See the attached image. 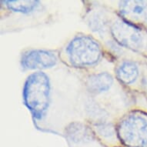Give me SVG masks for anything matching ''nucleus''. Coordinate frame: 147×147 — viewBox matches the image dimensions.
Returning a JSON list of instances; mask_svg holds the SVG:
<instances>
[{
  "mask_svg": "<svg viewBox=\"0 0 147 147\" xmlns=\"http://www.w3.org/2000/svg\"><path fill=\"white\" fill-rule=\"evenodd\" d=\"M91 130L97 140L105 147L123 146L116 129V125L106 121H96L92 125Z\"/></svg>",
  "mask_w": 147,
  "mask_h": 147,
  "instance_id": "0eeeda50",
  "label": "nucleus"
},
{
  "mask_svg": "<svg viewBox=\"0 0 147 147\" xmlns=\"http://www.w3.org/2000/svg\"><path fill=\"white\" fill-rule=\"evenodd\" d=\"M111 9L119 17L136 27L147 28V0H125L115 2Z\"/></svg>",
  "mask_w": 147,
  "mask_h": 147,
  "instance_id": "39448f33",
  "label": "nucleus"
},
{
  "mask_svg": "<svg viewBox=\"0 0 147 147\" xmlns=\"http://www.w3.org/2000/svg\"><path fill=\"white\" fill-rule=\"evenodd\" d=\"M85 88L94 96L109 92L114 84L113 76L107 72H92L86 76L83 80Z\"/></svg>",
  "mask_w": 147,
  "mask_h": 147,
  "instance_id": "6e6552de",
  "label": "nucleus"
},
{
  "mask_svg": "<svg viewBox=\"0 0 147 147\" xmlns=\"http://www.w3.org/2000/svg\"><path fill=\"white\" fill-rule=\"evenodd\" d=\"M1 11L8 20L20 22V23H36L46 22L48 17V11L40 1L37 0H5L1 1Z\"/></svg>",
  "mask_w": 147,
  "mask_h": 147,
  "instance_id": "20e7f679",
  "label": "nucleus"
},
{
  "mask_svg": "<svg viewBox=\"0 0 147 147\" xmlns=\"http://www.w3.org/2000/svg\"><path fill=\"white\" fill-rule=\"evenodd\" d=\"M59 52L45 49H28L21 54L20 65L24 70L47 69L57 65Z\"/></svg>",
  "mask_w": 147,
  "mask_h": 147,
  "instance_id": "423d86ee",
  "label": "nucleus"
},
{
  "mask_svg": "<svg viewBox=\"0 0 147 147\" xmlns=\"http://www.w3.org/2000/svg\"><path fill=\"white\" fill-rule=\"evenodd\" d=\"M115 75L121 84L126 87L132 86L140 78V68L134 61L123 59L116 64Z\"/></svg>",
  "mask_w": 147,
  "mask_h": 147,
  "instance_id": "1a4fd4ad",
  "label": "nucleus"
},
{
  "mask_svg": "<svg viewBox=\"0 0 147 147\" xmlns=\"http://www.w3.org/2000/svg\"><path fill=\"white\" fill-rule=\"evenodd\" d=\"M59 60L76 69H91L96 67L104 56L103 46L95 37L79 33L69 39L59 51Z\"/></svg>",
  "mask_w": 147,
  "mask_h": 147,
  "instance_id": "f257e3e1",
  "label": "nucleus"
},
{
  "mask_svg": "<svg viewBox=\"0 0 147 147\" xmlns=\"http://www.w3.org/2000/svg\"><path fill=\"white\" fill-rule=\"evenodd\" d=\"M120 147H125V146H120Z\"/></svg>",
  "mask_w": 147,
  "mask_h": 147,
  "instance_id": "9b49d317",
  "label": "nucleus"
},
{
  "mask_svg": "<svg viewBox=\"0 0 147 147\" xmlns=\"http://www.w3.org/2000/svg\"><path fill=\"white\" fill-rule=\"evenodd\" d=\"M121 143L125 147H147V115L138 110L127 112L116 123Z\"/></svg>",
  "mask_w": 147,
  "mask_h": 147,
  "instance_id": "7ed1b4c3",
  "label": "nucleus"
},
{
  "mask_svg": "<svg viewBox=\"0 0 147 147\" xmlns=\"http://www.w3.org/2000/svg\"><path fill=\"white\" fill-rule=\"evenodd\" d=\"M25 105L36 120H42L48 112L51 100L49 78L42 72L28 76L23 88Z\"/></svg>",
  "mask_w": 147,
  "mask_h": 147,
  "instance_id": "f03ea898",
  "label": "nucleus"
},
{
  "mask_svg": "<svg viewBox=\"0 0 147 147\" xmlns=\"http://www.w3.org/2000/svg\"><path fill=\"white\" fill-rule=\"evenodd\" d=\"M142 86H144L145 89H146V91L147 92V81H146V82H145L144 83H143V85H142Z\"/></svg>",
  "mask_w": 147,
  "mask_h": 147,
  "instance_id": "9d476101",
  "label": "nucleus"
}]
</instances>
